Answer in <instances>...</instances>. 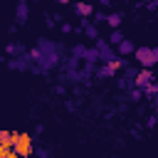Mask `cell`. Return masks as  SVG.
Segmentation results:
<instances>
[{"mask_svg":"<svg viewBox=\"0 0 158 158\" xmlns=\"http://www.w3.org/2000/svg\"><path fill=\"white\" fill-rule=\"evenodd\" d=\"M77 10H79V12H84V15H86V12H89V5H77Z\"/></svg>","mask_w":158,"mask_h":158,"instance_id":"4","label":"cell"},{"mask_svg":"<svg viewBox=\"0 0 158 158\" xmlns=\"http://www.w3.org/2000/svg\"><path fill=\"white\" fill-rule=\"evenodd\" d=\"M59 2H67V0H59Z\"/></svg>","mask_w":158,"mask_h":158,"instance_id":"5","label":"cell"},{"mask_svg":"<svg viewBox=\"0 0 158 158\" xmlns=\"http://www.w3.org/2000/svg\"><path fill=\"white\" fill-rule=\"evenodd\" d=\"M138 59H141L143 64H151V62H153V52H151V49H138Z\"/></svg>","mask_w":158,"mask_h":158,"instance_id":"2","label":"cell"},{"mask_svg":"<svg viewBox=\"0 0 158 158\" xmlns=\"http://www.w3.org/2000/svg\"><path fill=\"white\" fill-rule=\"evenodd\" d=\"M0 158H22L15 148H0Z\"/></svg>","mask_w":158,"mask_h":158,"instance_id":"3","label":"cell"},{"mask_svg":"<svg viewBox=\"0 0 158 158\" xmlns=\"http://www.w3.org/2000/svg\"><path fill=\"white\" fill-rule=\"evenodd\" d=\"M15 151L22 158L32 153V138H30V133H15Z\"/></svg>","mask_w":158,"mask_h":158,"instance_id":"1","label":"cell"}]
</instances>
